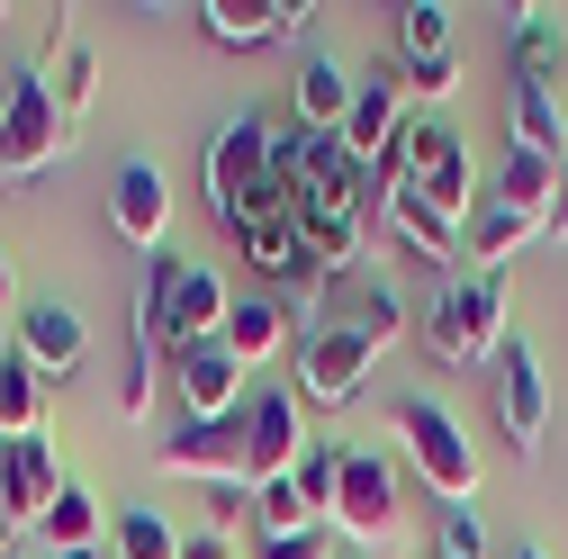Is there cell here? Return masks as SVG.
Wrapping results in <instances>:
<instances>
[{
    "instance_id": "cell-1",
    "label": "cell",
    "mask_w": 568,
    "mask_h": 559,
    "mask_svg": "<svg viewBox=\"0 0 568 559\" xmlns=\"http://www.w3.org/2000/svg\"><path fill=\"white\" fill-rule=\"evenodd\" d=\"M280 181L298 199V226H307V253H316V280H334L362 262L371 244V172L352 163L343 135H307V126H280Z\"/></svg>"
},
{
    "instance_id": "cell-2",
    "label": "cell",
    "mask_w": 568,
    "mask_h": 559,
    "mask_svg": "<svg viewBox=\"0 0 568 559\" xmlns=\"http://www.w3.org/2000/svg\"><path fill=\"white\" fill-rule=\"evenodd\" d=\"M406 343V307L388 280H362L352 289V307H325V325L298 334V406H352L371 388L379 353H397Z\"/></svg>"
},
{
    "instance_id": "cell-3",
    "label": "cell",
    "mask_w": 568,
    "mask_h": 559,
    "mask_svg": "<svg viewBox=\"0 0 568 559\" xmlns=\"http://www.w3.org/2000/svg\"><path fill=\"white\" fill-rule=\"evenodd\" d=\"M506 271H452L443 289H434V307H424V353L434 362H496L506 353Z\"/></svg>"
},
{
    "instance_id": "cell-4",
    "label": "cell",
    "mask_w": 568,
    "mask_h": 559,
    "mask_svg": "<svg viewBox=\"0 0 568 559\" xmlns=\"http://www.w3.org/2000/svg\"><path fill=\"white\" fill-rule=\"evenodd\" d=\"M388 425H397L415 478L434 487L443 506H478V443L460 434V415H452L443 397H397V406H388Z\"/></svg>"
},
{
    "instance_id": "cell-5",
    "label": "cell",
    "mask_w": 568,
    "mask_h": 559,
    "mask_svg": "<svg viewBox=\"0 0 568 559\" xmlns=\"http://www.w3.org/2000/svg\"><path fill=\"white\" fill-rule=\"evenodd\" d=\"M63 145H73V126H63V109H54L45 63H19V82L0 91V181H28V172H45Z\"/></svg>"
},
{
    "instance_id": "cell-6",
    "label": "cell",
    "mask_w": 568,
    "mask_h": 559,
    "mask_svg": "<svg viewBox=\"0 0 568 559\" xmlns=\"http://www.w3.org/2000/svg\"><path fill=\"white\" fill-rule=\"evenodd\" d=\"M334 532L362 541V550H388L406 532V478L388 469V451H362L343 443V497H334Z\"/></svg>"
},
{
    "instance_id": "cell-7",
    "label": "cell",
    "mask_w": 568,
    "mask_h": 559,
    "mask_svg": "<svg viewBox=\"0 0 568 559\" xmlns=\"http://www.w3.org/2000/svg\"><path fill=\"white\" fill-rule=\"evenodd\" d=\"M271 172H280V126L262 109H235L217 135H207V207H217V217H235Z\"/></svg>"
},
{
    "instance_id": "cell-8",
    "label": "cell",
    "mask_w": 568,
    "mask_h": 559,
    "mask_svg": "<svg viewBox=\"0 0 568 559\" xmlns=\"http://www.w3.org/2000/svg\"><path fill=\"white\" fill-rule=\"evenodd\" d=\"M406 181H415V207H434L443 226H469V145L443 126V118H415L406 126Z\"/></svg>"
},
{
    "instance_id": "cell-9",
    "label": "cell",
    "mask_w": 568,
    "mask_h": 559,
    "mask_svg": "<svg viewBox=\"0 0 568 559\" xmlns=\"http://www.w3.org/2000/svg\"><path fill=\"white\" fill-rule=\"evenodd\" d=\"M172 397H181V425H226V415H244L253 397V370L226 353V343H181V353L163 362Z\"/></svg>"
},
{
    "instance_id": "cell-10",
    "label": "cell",
    "mask_w": 568,
    "mask_h": 559,
    "mask_svg": "<svg viewBox=\"0 0 568 559\" xmlns=\"http://www.w3.org/2000/svg\"><path fill=\"white\" fill-rule=\"evenodd\" d=\"M10 343H19V362L54 388V379H73L91 362V325L82 307H63V298H37V307H10Z\"/></svg>"
},
{
    "instance_id": "cell-11",
    "label": "cell",
    "mask_w": 568,
    "mask_h": 559,
    "mask_svg": "<svg viewBox=\"0 0 568 559\" xmlns=\"http://www.w3.org/2000/svg\"><path fill=\"white\" fill-rule=\"evenodd\" d=\"M163 478H199V487H253V443H244V415L226 425H181L163 451Z\"/></svg>"
},
{
    "instance_id": "cell-12",
    "label": "cell",
    "mask_w": 568,
    "mask_h": 559,
    "mask_svg": "<svg viewBox=\"0 0 568 559\" xmlns=\"http://www.w3.org/2000/svg\"><path fill=\"white\" fill-rule=\"evenodd\" d=\"M109 226H118V244H135V253H163V235H172V181H163V163H145V154H126L118 163V181H109Z\"/></svg>"
},
{
    "instance_id": "cell-13",
    "label": "cell",
    "mask_w": 568,
    "mask_h": 559,
    "mask_svg": "<svg viewBox=\"0 0 568 559\" xmlns=\"http://www.w3.org/2000/svg\"><path fill=\"white\" fill-rule=\"evenodd\" d=\"M244 443H253V487H262V478H290L298 451H307V406H298V388H253V397H244Z\"/></svg>"
},
{
    "instance_id": "cell-14",
    "label": "cell",
    "mask_w": 568,
    "mask_h": 559,
    "mask_svg": "<svg viewBox=\"0 0 568 559\" xmlns=\"http://www.w3.org/2000/svg\"><path fill=\"white\" fill-rule=\"evenodd\" d=\"M406 73H397V63H388V73H371L362 91H352V118H343V145H352V163H388L397 145H406Z\"/></svg>"
},
{
    "instance_id": "cell-15",
    "label": "cell",
    "mask_w": 568,
    "mask_h": 559,
    "mask_svg": "<svg viewBox=\"0 0 568 559\" xmlns=\"http://www.w3.org/2000/svg\"><path fill=\"white\" fill-rule=\"evenodd\" d=\"M496 425H506L515 451H541V434H550V379H541V362L524 343L496 353Z\"/></svg>"
},
{
    "instance_id": "cell-16",
    "label": "cell",
    "mask_w": 568,
    "mask_h": 559,
    "mask_svg": "<svg viewBox=\"0 0 568 559\" xmlns=\"http://www.w3.org/2000/svg\"><path fill=\"white\" fill-rule=\"evenodd\" d=\"M307 0H199V28L217 37V45H290V37H307Z\"/></svg>"
},
{
    "instance_id": "cell-17",
    "label": "cell",
    "mask_w": 568,
    "mask_h": 559,
    "mask_svg": "<svg viewBox=\"0 0 568 559\" xmlns=\"http://www.w3.org/2000/svg\"><path fill=\"white\" fill-rule=\"evenodd\" d=\"M63 487H73V478H63V460H54V434H19L10 460H0V506H10V515L37 532L45 506L63 497Z\"/></svg>"
},
{
    "instance_id": "cell-18",
    "label": "cell",
    "mask_w": 568,
    "mask_h": 559,
    "mask_svg": "<svg viewBox=\"0 0 568 559\" xmlns=\"http://www.w3.org/2000/svg\"><path fill=\"white\" fill-rule=\"evenodd\" d=\"M217 343H226V353H235L244 370H262V362L280 353V343H298V307H290V298H271V289H262V298H235Z\"/></svg>"
},
{
    "instance_id": "cell-19",
    "label": "cell",
    "mask_w": 568,
    "mask_h": 559,
    "mask_svg": "<svg viewBox=\"0 0 568 559\" xmlns=\"http://www.w3.org/2000/svg\"><path fill=\"white\" fill-rule=\"evenodd\" d=\"M352 91H362V82H352L325 45H307V54H298V91H290V100H298V126H307V135H343Z\"/></svg>"
},
{
    "instance_id": "cell-20",
    "label": "cell",
    "mask_w": 568,
    "mask_h": 559,
    "mask_svg": "<svg viewBox=\"0 0 568 559\" xmlns=\"http://www.w3.org/2000/svg\"><path fill=\"white\" fill-rule=\"evenodd\" d=\"M524 244H541V226L515 217L506 199H478V207H469V226H460V271H506Z\"/></svg>"
},
{
    "instance_id": "cell-21",
    "label": "cell",
    "mask_w": 568,
    "mask_h": 559,
    "mask_svg": "<svg viewBox=\"0 0 568 559\" xmlns=\"http://www.w3.org/2000/svg\"><path fill=\"white\" fill-rule=\"evenodd\" d=\"M45 82H54V109H63V126H82L91 118V100H100V63H91V45L73 37V28H45Z\"/></svg>"
},
{
    "instance_id": "cell-22",
    "label": "cell",
    "mask_w": 568,
    "mask_h": 559,
    "mask_svg": "<svg viewBox=\"0 0 568 559\" xmlns=\"http://www.w3.org/2000/svg\"><path fill=\"white\" fill-rule=\"evenodd\" d=\"M568 73V28L541 19V10H515V82L524 91H550Z\"/></svg>"
},
{
    "instance_id": "cell-23",
    "label": "cell",
    "mask_w": 568,
    "mask_h": 559,
    "mask_svg": "<svg viewBox=\"0 0 568 559\" xmlns=\"http://www.w3.org/2000/svg\"><path fill=\"white\" fill-rule=\"evenodd\" d=\"M559 163H541V154H506V172H496V190L487 199H506L515 217H532V226H550V207H559Z\"/></svg>"
},
{
    "instance_id": "cell-24",
    "label": "cell",
    "mask_w": 568,
    "mask_h": 559,
    "mask_svg": "<svg viewBox=\"0 0 568 559\" xmlns=\"http://www.w3.org/2000/svg\"><path fill=\"white\" fill-rule=\"evenodd\" d=\"M506 118H515V154H541V163H559V172H568V118H559V100H550V91H524V82H515Z\"/></svg>"
},
{
    "instance_id": "cell-25",
    "label": "cell",
    "mask_w": 568,
    "mask_h": 559,
    "mask_svg": "<svg viewBox=\"0 0 568 559\" xmlns=\"http://www.w3.org/2000/svg\"><path fill=\"white\" fill-rule=\"evenodd\" d=\"M37 532H45V559H63V550H100V541H109V515H100L91 487H63Z\"/></svg>"
},
{
    "instance_id": "cell-26",
    "label": "cell",
    "mask_w": 568,
    "mask_h": 559,
    "mask_svg": "<svg viewBox=\"0 0 568 559\" xmlns=\"http://www.w3.org/2000/svg\"><path fill=\"white\" fill-rule=\"evenodd\" d=\"M190 541H181V524L163 515V506H126L118 524H109V559H181Z\"/></svg>"
},
{
    "instance_id": "cell-27",
    "label": "cell",
    "mask_w": 568,
    "mask_h": 559,
    "mask_svg": "<svg viewBox=\"0 0 568 559\" xmlns=\"http://www.w3.org/2000/svg\"><path fill=\"white\" fill-rule=\"evenodd\" d=\"M19 434H45V379L10 353L0 362V443H19Z\"/></svg>"
},
{
    "instance_id": "cell-28",
    "label": "cell",
    "mask_w": 568,
    "mask_h": 559,
    "mask_svg": "<svg viewBox=\"0 0 568 559\" xmlns=\"http://www.w3.org/2000/svg\"><path fill=\"white\" fill-rule=\"evenodd\" d=\"M290 478H298V497H307V515H316V524L334 532V497H343V443H307Z\"/></svg>"
},
{
    "instance_id": "cell-29",
    "label": "cell",
    "mask_w": 568,
    "mask_h": 559,
    "mask_svg": "<svg viewBox=\"0 0 568 559\" xmlns=\"http://www.w3.org/2000/svg\"><path fill=\"white\" fill-rule=\"evenodd\" d=\"M253 524H262V541H290V532H325V524L307 515V497H298V478H262V487H253Z\"/></svg>"
},
{
    "instance_id": "cell-30",
    "label": "cell",
    "mask_w": 568,
    "mask_h": 559,
    "mask_svg": "<svg viewBox=\"0 0 568 559\" xmlns=\"http://www.w3.org/2000/svg\"><path fill=\"white\" fill-rule=\"evenodd\" d=\"M424 54H452V10H443V0L397 10V63H424Z\"/></svg>"
},
{
    "instance_id": "cell-31",
    "label": "cell",
    "mask_w": 568,
    "mask_h": 559,
    "mask_svg": "<svg viewBox=\"0 0 568 559\" xmlns=\"http://www.w3.org/2000/svg\"><path fill=\"white\" fill-rule=\"evenodd\" d=\"M434 559H487V524H478V506H452V515H443Z\"/></svg>"
},
{
    "instance_id": "cell-32",
    "label": "cell",
    "mask_w": 568,
    "mask_h": 559,
    "mask_svg": "<svg viewBox=\"0 0 568 559\" xmlns=\"http://www.w3.org/2000/svg\"><path fill=\"white\" fill-rule=\"evenodd\" d=\"M415 100H452L460 91V54H424V63H397Z\"/></svg>"
},
{
    "instance_id": "cell-33",
    "label": "cell",
    "mask_w": 568,
    "mask_h": 559,
    "mask_svg": "<svg viewBox=\"0 0 568 559\" xmlns=\"http://www.w3.org/2000/svg\"><path fill=\"white\" fill-rule=\"evenodd\" d=\"M253 559H334V532H290V541H262Z\"/></svg>"
},
{
    "instance_id": "cell-34",
    "label": "cell",
    "mask_w": 568,
    "mask_h": 559,
    "mask_svg": "<svg viewBox=\"0 0 568 559\" xmlns=\"http://www.w3.org/2000/svg\"><path fill=\"white\" fill-rule=\"evenodd\" d=\"M181 559H235V532H190Z\"/></svg>"
},
{
    "instance_id": "cell-35",
    "label": "cell",
    "mask_w": 568,
    "mask_h": 559,
    "mask_svg": "<svg viewBox=\"0 0 568 559\" xmlns=\"http://www.w3.org/2000/svg\"><path fill=\"white\" fill-rule=\"evenodd\" d=\"M550 244H568V181H559V207H550V226H541Z\"/></svg>"
},
{
    "instance_id": "cell-36",
    "label": "cell",
    "mask_w": 568,
    "mask_h": 559,
    "mask_svg": "<svg viewBox=\"0 0 568 559\" xmlns=\"http://www.w3.org/2000/svg\"><path fill=\"white\" fill-rule=\"evenodd\" d=\"M19 532H28V524H19L10 506H0V559H10V550H19Z\"/></svg>"
},
{
    "instance_id": "cell-37",
    "label": "cell",
    "mask_w": 568,
    "mask_h": 559,
    "mask_svg": "<svg viewBox=\"0 0 568 559\" xmlns=\"http://www.w3.org/2000/svg\"><path fill=\"white\" fill-rule=\"evenodd\" d=\"M10 298H19V280H10V262H0V316H10Z\"/></svg>"
},
{
    "instance_id": "cell-38",
    "label": "cell",
    "mask_w": 568,
    "mask_h": 559,
    "mask_svg": "<svg viewBox=\"0 0 568 559\" xmlns=\"http://www.w3.org/2000/svg\"><path fill=\"white\" fill-rule=\"evenodd\" d=\"M63 559H109V541H100V550H63Z\"/></svg>"
},
{
    "instance_id": "cell-39",
    "label": "cell",
    "mask_w": 568,
    "mask_h": 559,
    "mask_svg": "<svg viewBox=\"0 0 568 559\" xmlns=\"http://www.w3.org/2000/svg\"><path fill=\"white\" fill-rule=\"evenodd\" d=\"M515 559H550V550H541V541H524V550H515Z\"/></svg>"
},
{
    "instance_id": "cell-40",
    "label": "cell",
    "mask_w": 568,
    "mask_h": 559,
    "mask_svg": "<svg viewBox=\"0 0 568 559\" xmlns=\"http://www.w3.org/2000/svg\"><path fill=\"white\" fill-rule=\"evenodd\" d=\"M0 19H10V0H0Z\"/></svg>"
},
{
    "instance_id": "cell-41",
    "label": "cell",
    "mask_w": 568,
    "mask_h": 559,
    "mask_svg": "<svg viewBox=\"0 0 568 559\" xmlns=\"http://www.w3.org/2000/svg\"><path fill=\"white\" fill-rule=\"evenodd\" d=\"M0 460H10V443H0Z\"/></svg>"
}]
</instances>
